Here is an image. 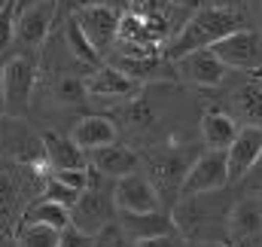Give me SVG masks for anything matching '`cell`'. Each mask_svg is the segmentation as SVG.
I'll return each mask as SVG.
<instances>
[{
    "label": "cell",
    "mask_w": 262,
    "mask_h": 247,
    "mask_svg": "<svg viewBox=\"0 0 262 247\" xmlns=\"http://www.w3.org/2000/svg\"><path fill=\"white\" fill-rule=\"evenodd\" d=\"M55 3H58V0H55Z\"/></svg>",
    "instance_id": "obj_41"
},
{
    "label": "cell",
    "mask_w": 262,
    "mask_h": 247,
    "mask_svg": "<svg viewBox=\"0 0 262 247\" xmlns=\"http://www.w3.org/2000/svg\"><path fill=\"white\" fill-rule=\"evenodd\" d=\"M95 3H107V6H125V3H131V0H58V22H64V18H70L76 9H82V6H95Z\"/></svg>",
    "instance_id": "obj_30"
},
{
    "label": "cell",
    "mask_w": 262,
    "mask_h": 247,
    "mask_svg": "<svg viewBox=\"0 0 262 247\" xmlns=\"http://www.w3.org/2000/svg\"><path fill=\"white\" fill-rule=\"evenodd\" d=\"M3 3H6V0H0V6H3Z\"/></svg>",
    "instance_id": "obj_40"
},
{
    "label": "cell",
    "mask_w": 262,
    "mask_h": 247,
    "mask_svg": "<svg viewBox=\"0 0 262 247\" xmlns=\"http://www.w3.org/2000/svg\"><path fill=\"white\" fill-rule=\"evenodd\" d=\"M137 247H186V238L180 232H168V235H156V238L137 241Z\"/></svg>",
    "instance_id": "obj_32"
},
{
    "label": "cell",
    "mask_w": 262,
    "mask_h": 247,
    "mask_svg": "<svg viewBox=\"0 0 262 247\" xmlns=\"http://www.w3.org/2000/svg\"><path fill=\"white\" fill-rule=\"evenodd\" d=\"M186 247H232L229 241H186Z\"/></svg>",
    "instance_id": "obj_36"
},
{
    "label": "cell",
    "mask_w": 262,
    "mask_h": 247,
    "mask_svg": "<svg viewBox=\"0 0 262 247\" xmlns=\"http://www.w3.org/2000/svg\"><path fill=\"white\" fill-rule=\"evenodd\" d=\"M204 6H220V9H232V12H244L247 0H204Z\"/></svg>",
    "instance_id": "obj_34"
},
{
    "label": "cell",
    "mask_w": 262,
    "mask_h": 247,
    "mask_svg": "<svg viewBox=\"0 0 262 247\" xmlns=\"http://www.w3.org/2000/svg\"><path fill=\"white\" fill-rule=\"evenodd\" d=\"M238 119L229 110H204L201 116V140L207 150H229L238 137Z\"/></svg>",
    "instance_id": "obj_22"
},
{
    "label": "cell",
    "mask_w": 262,
    "mask_h": 247,
    "mask_svg": "<svg viewBox=\"0 0 262 247\" xmlns=\"http://www.w3.org/2000/svg\"><path fill=\"white\" fill-rule=\"evenodd\" d=\"M64 40H67L70 55H73L79 64H85V67H98V64H104V61H101L104 55L95 49V43L89 40V34L79 28V22H76L73 15L64 18Z\"/></svg>",
    "instance_id": "obj_23"
},
{
    "label": "cell",
    "mask_w": 262,
    "mask_h": 247,
    "mask_svg": "<svg viewBox=\"0 0 262 247\" xmlns=\"http://www.w3.org/2000/svg\"><path fill=\"white\" fill-rule=\"evenodd\" d=\"M3 70H6V58L0 55V116H6V98H3Z\"/></svg>",
    "instance_id": "obj_35"
},
{
    "label": "cell",
    "mask_w": 262,
    "mask_h": 247,
    "mask_svg": "<svg viewBox=\"0 0 262 247\" xmlns=\"http://www.w3.org/2000/svg\"><path fill=\"white\" fill-rule=\"evenodd\" d=\"M198 0H131L128 3V12L140 15L146 25H152V31L162 37V43L177 37V31L192 18Z\"/></svg>",
    "instance_id": "obj_6"
},
{
    "label": "cell",
    "mask_w": 262,
    "mask_h": 247,
    "mask_svg": "<svg viewBox=\"0 0 262 247\" xmlns=\"http://www.w3.org/2000/svg\"><path fill=\"white\" fill-rule=\"evenodd\" d=\"M226 241L232 247H262V192L244 189L226 214Z\"/></svg>",
    "instance_id": "obj_5"
},
{
    "label": "cell",
    "mask_w": 262,
    "mask_h": 247,
    "mask_svg": "<svg viewBox=\"0 0 262 247\" xmlns=\"http://www.w3.org/2000/svg\"><path fill=\"white\" fill-rule=\"evenodd\" d=\"M43 198H52V201H58V204L73 208V204H76V198H79V189L67 186L64 180H58V177H49V180L43 183Z\"/></svg>",
    "instance_id": "obj_28"
},
{
    "label": "cell",
    "mask_w": 262,
    "mask_h": 247,
    "mask_svg": "<svg viewBox=\"0 0 262 247\" xmlns=\"http://www.w3.org/2000/svg\"><path fill=\"white\" fill-rule=\"evenodd\" d=\"M113 198H116V208L119 211H134V214H143V211H159L162 208V198L156 192L152 180L140 171L125 174L113 183Z\"/></svg>",
    "instance_id": "obj_14"
},
{
    "label": "cell",
    "mask_w": 262,
    "mask_h": 247,
    "mask_svg": "<svg viewBox=\"0 0 262 247\" xmlns=\"http://www.w3.org/2000/svg\"><path fill=\"white\" fill-rule=\"evenodd\" d=\"M43 153H46V165L52 171H67V168H85L89 165V153L79 150L73 143V137H64L58 131L43 134Z\"/></svg>",
    "instance_id": "obj_21"
},
{
    "label": "cell",
    "mask_w": 262,
    "mask_h": 247,
    "mask_svg": "<svg viewBox=\"0 0 262 247\" xmlns=\"http://www.w3.org/2000/svg\"><path fill=\"white\" fill-rule=\"evenodd\" d=\"M95 241H98V247H137V241L131 238L116 220H113L107 229H101V232L95 235Z\"/></svg>",
    "instance_id": "obj_29"
},
{
    "label": "cell",
    "mask_w": 262,
    "mask_h": 247,
    "mask_svg": "<svg viewBox=\"0 0 262 247\" xmlns=\"http://www.w3.org/2000/svg\"><path fill=\"white\" fill-rule=\"evenodd\" d=\"M89 165H92V168H98L101 174H107V177L119 180V177L134 174V171H140V168H143V156H140L134 147L116 140V143H107V147L92 150V153H89Z\"/></svg>",
    "instance_id": "obj_16"
},
{
    "label": "cell",
    "mask_w": 262,
    "mask_h": 247,
    "mask_svg": "<svg viewBox=\"0 0 262 247\" xmlns=\"http://www.w3.org/2000/svg\"><path fill=\"white\" fill-rule=\"evenodd\" d=\"M229 183V156L226 150H204L192 162L183 189H180V198H189V195H204V192H216V189H226Z\"/></svg>",
    "instance_id": "obj_10"
},
{
    "label": "cell",
    "mask_w": 262,
    "mask_h": 247,
    "mask_svg": "<svg viewBox=\"0 0 262 247\" xmlns=\"http://www.w3.org/2000/svg\"><path fill=\"white\" fill-rule=\"evenodd\" d=\"M73 143L85 153L98 150V147H107V143H116L119 140V128L110 116H82L79 122L73 125L70 131Z\"/></svg>",
    "instance_id": "obj_20"
},
{
    "label": "cell",
    "mask_w": 262,
    "mask_h": 247,
    "mask_svg": "<svg viewBox=\"0 0 262 247\" xmlns=\"http://www.w3.org/2000/svg\"><path fill=\"white\" fill-rule=\"evenodd\" d=\"M73 18L79 22V28L89 34V40L95 43V49L107 58L119 40V25H122V9L119 6H107V3H95V6H82L73 12Z\"/></svg>",
    "instance_id": "obj_9"
},
{
    "label": "cell",
    "mask_w": 262,
    "mask_h": 247,
    "mask_svg": "<svg viewBox=\"0 0 262 247\" xmlns=\"http://www.w3.org/2000/svg\"><path fill=\"white\" fill-rule=\"evenodd\" d=\"M244 12H232V9H220V6H198L192 18L177 31V37H171L162 49L165 58L180 61L183 55L198 52V49H210L213 43H220L223 37H229L232 31L244 28Z\"/></svg>",
    "instance_id": "obj_1"
},
{
    "label": "cell",
    "mask_w": 262,
    "mask_h": 247,
    "mask_svg": "<svg viewBox=\"0 0 262 247\" xmlns=\"http://www.w3.org/2000/svg\"><path fill=\"white\" fill-rule=\"evenodd\" d=\"M85 89H89V98H98V101H128L140 92V83L116 70L113 64H98V67H89Z\"/></svg>",
    "instance_id": "obj_12"
},
{
    "label": "cell",
    "mask_w": 262,
    "mask_h": 247,
    "mask_svg": "<svg viewBox=\"0 0 262 247\" xmlns=\"http://www.w3.org/2000/svg\"><path fill=\"white\" fill-rule=\"evenodd\" d=\"M259 15H262V0H259Z\"/></svg>",
    "instance_id": "obj_39"
},
{
    "label": "cell",
    "mask_w": 262,
    "mask_h": 247,
    "mask_svg": "<svg viewBox=\"0 0 262 247\" xmlns=\"http://www.w3.org/2000/svg\"><path fill=\"white\" fill-rule=\"evenodd\" d=\"M18 6H28V3H37V0H15Z\"/></svg>",
    "instance_id": "obj_38"
},
{
    "label": "cell",
    "mask_w": 262,
    "mask_h": 247,
    "mask_svg": "<svg viewBox=\"0 0 262 247\" xmlns=\"http://www.w3.org/2000/svg\"><path fill=\"white\" fill-rule=\"evenodd\" d=\"M37 58L34 52H15L6 58L3 70V98H6V116L21 119L31 110L34 101V89H37Z\"/></svg>",
    "instance_id": "obj_4"
},
{
    "label": "cell",
    "mask_w": 262,
    "mask_h": 247,
    "mask_svg": "<svg viewBox=\"0 0 262 247\" xmlns=\"http://www.w3.org/2000/svg\"><path fill=\"white\" fill-rule=\"evenodd\" d=\"M235 198H229L223 189L180 198L171 214L186 241H226V214Z\"/></svg>",
    "instance_id": "obj_2"
},
{
    "label": "cell",
    "mask_w": 262,
    "mask_h": 247,
    "mask_svg": "<svg viewBox=\"0 0 262 247\" xmlns=\"http://www.w3.org/2000/svg\"><path fill=\"white\" fill-rule=\"evenodd\" d=\"M238 186H244V189H253V192H262V156L256 159V165L247 171V177H244Z\"/></svg>",
    "instance_id": "obj_33"
},
{
    "label": "cell",
    "mask_w": 262,
    "mask_h": 247,
    "mask_svg": "<svg viewBox=\"0 0 262 247\" xmlns=\"http://www.w3.org/2000/svg\"><path fill=\"white\" fill-rule=\"evenodd\" d=\"M210 49L229 70H244V73L262 70V34L253 28H238Z\"/></svg>",
    "instance_id": "obj_8"
},
{
    "label": "cell",
    "mask_w": 262,
    "mask_h": 247,
    "mask_svg": "<svg viewBox=\"0 0 262 247\" xmlns=\"http://www.w3.org/2000/svg\"><path fill=\"white\" fill-rule=\"evenodd\" d=\"M55 25H58V3L55 0H37V3L18 6V12H15V46L21 52L40 49Z\"/></svg>",
    "instance_id": "obj_7"
},
{
    "label": "cell",
    "mask_w": 262,
    "mask_h": 247,
    "mask_svg": "<svg viewBox=\"0 0 262 247\" xmlns=\"http://www.w3.org/2000/svg\"><path fill=\"white\" fill-rule=\"evenodd\" d=\"M226 156H229V183L238 186L262 156V128L259 125H241V131H238L235 143L226 150Z\"/></svg>",
    "instance_id": "obj_15"
},
{
    "label": "cell",
    "mask_w": 262,
    "mask_h": 247,
    "mask_svg": "<svg viewBox=\"0 0 262 247\" xmlns=\"http://www.w3.org/2000/svg\"><path fill=\"white\" fill-rule=\"evenodd\" d=\"M107 64H113L116 70H122L125 76L137 83H174L177 79V67L165 55H119L110 52Z\"/></svg>",
    "instance_id": "obj_11"
},
{
    "label": "cell",
    "mask_w": 262,
    "mask_h": 247,
    "mask_svg": "<svg viewBox=\"0 0 262 247\" xmlns=\"http://www.w3.org/2000/svg\"><path fill=\"white\" fill-rule=\"evenodd\" d=\"M143 174L152 180L159 198H162V208H174L180 201V189L183 180L192 168L198 156V147L192 143H183V147H171V143H149L143 153Z\"/></svg>",
    "instance_id": "obj_3"
},
{
    "label": "cell",
    "mask_w": 262,
    "mask_h": 247,
    "mask_svg": "<svg viewBox=\"0 0 262 247\" xmlns=\"http://www.w3.org/2000/svg\"><path fill=\"white\" fill-rule=\"evenodd\" d=\"M0 247H18L15 235H9V232H0Z\"/></svg>",
    "instance_id": "obj_37"
},
{
    "label": "cell",
    "mask_w": 262,
    "mask_h": 247,
    "mask_svg": "<svg viewBox=\"0 0 262 247\" xmlns=\"http://www.w3.org/2000/svg\"><path fill=\"white\" fill-rule=\"evenodd\" d=\"M46 95L61 104V107H82L89 101V89H85V76H79L70 67H52V79L46 86Z\"/></svg>",
    "instance_id": "obj_19"
},
{
    "label": "cell",
    "mask_w": 262,
    "mask_h": 247,
    "mask_svg": "<svg viewBox=\"0 0 262 247\" xmlns=\"http://www.w3.org/2000/svg\"><path fill=\"white\" fill-rule=\"evenodd\" d=\"M177 67V76L192 83L198 89H213V86H223L226 83V73L229 67L216 58L213 49H198V52H189L183 55L180 61H174Z\"/></svg>",
    "instance_id": "obj_13"
},
{
    "label": "cell",
    "mask_w": 262,
    "mask_h": 247,
    "mask_svg": "<svg viewBox=\"0 0 262 247\" xmlns=\"http://www.w3.org/2000/svg\"><path fill=\"white\" fill-rule=\"evenodd\" d=\"M15 12H18L15 0H6L0 6V55H6L9 46H15Z\"/></svg>",
    "instance_id": "obj_27"
},
{
    "label": "cell",
    "mask_w": 262,
    "mask_h": 247,
    "mask_svg": "<svg viewBox=\"0 0 262 247\" xmlns=\"http://www.w3.org/2000/svg\"><path fill=\"white\" fill-rule=\"evenodd\" d=\"M229 113L241 125L262 128V70H253L244 83L229 92Z\"/></svg>",
    "instance_id": "obj_17"
},
{
    "label": "cell",
    "mask_w": 262,
    "mask_h": 247,
    "mask_svg": "<svg viewBox=\"0 0 262 247\" xmlns=\"http://www.w3.org/2000/svg\"><path fill=\"white\" fill-rule=\"evenodd\" d=\"M119 116H122V122L128 125L131 131H137V134H149V131H156V125H159V116H156V107L146 101V98H128V104H122L119 107Z\"/></svg>",
    "instance_id": "obj_24"
},
{
    "label": "cell",
    "mask_w": 262,
    "mask_h": 247,
    "mask_svg": "<svg viewBox=\"0 0 262 247\" xmlns=\"http://www.w3.org/2000/svg\"><path fill=\"white\" fill-rule=\"evenodd\" d=\"M21 220L46 223V226H52V229H64V226H70V208L52 201V198H40V201H34L31 208H25Z\"/></svg>",
    "instance_id": "obj_25"
},
{
    "label": "cell",
    "mask_w": 262,
    "mask_h": 247,
    "mask_svg": "<svg viewBox=\"0 0 262 247\" xmlns=\"http://www.w3.org/2000/svg\"><path fill=\"white\" fill-rule=\"evenodd\" d=\"M58 238H61V229H52L46 223H31V220H21L15 232L18 247H58Z\"/></svg>",
    "instance_id": "obj_26"
},
{
    "label": "cell",
    "mask_w": 262,
    "mask_h": 247,
    "mask_svg": "<svg viewBox=\"0 0 262 247\" xmlns=\"http://www.w3.org/2000/svg\"><path fill=\"white\" fill-rule=\"evenodd\" d=\"M58 247H98V241H95V235H89V232H82V229H76V226L70 223V226L61 229Z\"/></svg>",
    "instance_id": "obj_31"
},
{
    "label": "cell",
    "mask_w": 262,
    "mask_h": 247,
    "mask_svg": "<svg viewBox=\"0 0 262 247\" xmlns=\"http://www.w3.org/2000/svg\"><path fill=\"white\" fill-rule=\"evenodd\" d=\"M116 223L128 232L134 241H146V238H156V235H168V232H180L177 223H174V214L171 211H143V214H134V211H119L116 214Z\"/></svg>",
    "instance_id": "obj_18"
}]
</instances>
